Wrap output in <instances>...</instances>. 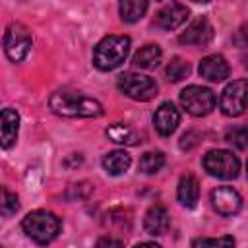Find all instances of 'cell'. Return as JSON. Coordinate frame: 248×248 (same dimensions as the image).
Returning a JSON list of instances; mask_svg holds the SVG:
<instances>
[{
  "instance_id": "obj_1",
  "label": "cell",
  "mask_w": 248,
  "mask_h": 248,
  "mask_svg": "<svg viewBox=\"0 0 248 248\" xmlns=\"http://www.w3.org/2000/svg\"><path fill=\"white\" fill-rule=\"evenodd\" d=\"M48 107L54 114L64 118H97L103 114V105L97 99L68 89L54 91L48 99Z\"/></svg>"
},
{
  "instance_id": "obj_2",
  "label": "cell",
  "mask_w": 248,
  "mask_h": 248,
  "mask_svg": "<svg viewBox=\"0 0 248 248\" xmlns=\"http://www.w3.org/2000/svg\"><path fill=\"white\" fill-rule=\"evenodd\" d=\"M128 52H130V37L107 35L93 48V64L103 72H110L126 60Z\"/></svg>"
},
{
  "instance_id": "obj_3",
  "label": "cell",
  "mask_w": 248,
  "mask_h": 248,
  "mask_svg": "<svg viewBox=\"0 0 248 248\" xmlns=\"http://www.w3.org/2000/svg\"><path fill=\"white\" fill-rule=\"evenodd\" d=\"M21 229L23 232L37 244H48L52 242L62 229L60 219L46 209H35L31 213H27L21 221Z\"/></svg>"
},
{
  "instance_id": "obj_4",
  "label": "cell",
  "mask_w": 248,
  "mask_h": 248,
  "mask_svg": "<svg viewBox=\"0 0 248 248\" xmlns=\"http://www.w3.org/2000/svg\"><path fill=\"white\" fill-rule=\"evenodd\" d=\"M203 169L207 174L223 180H231L238 176L240 170V161L232 151L227 149H213L203 155Z\"/></svg>"
},
{
  "instance_id": "obj_5",
  "label": "cell",
  "mask_w": 248,
  "mask_h": 248,
  "mask_svg": "<svg viewBox=\"0 0 248 248\" xmlns=\"http://www.w3.org/2000/svg\"><path fill=\"white\" fill-rule=\"evenodd\" d=\"M116 85L126 97H130L134 101H151L157 95L155 79L149 76H143V74H136V72H126V74L118 76Z\"/></svg>"
},
{
  "instance_id": "obj_6",
  "label": "cell",
  "mask_w": 248,
  "mask_h": 248,
  "mask_svg": "<svg viewBox=\"0 0 248 248\" xmlns=\"http://www.w3.org/2000/svg\"><path fill=\"white\" fill-rule=\"evenodd\" d=\"M180 105L192 116H205L215 108V93L209 87L188 85L180 91Z\"/></svg>"
},
{
  "instance_id": "obj_7",
  "label": "cell",
  "mask_w": 248,
  "mask_h": 248,
  "mask_svg": "<svg viewBox=\"0 0 248 248\" xmlns=\"http://www.w3.org/2000/svg\"><path fill=\"white\" fill-rule=\"evenodd\" d=\"M248 107V79H234L231 81L221 97L219 108L225 116H240Z\"/></svg>"
},
{
  "instance_id": "obj_8",
  "label": "cell",
  "mask_w": 248,
  "mask_h": 248,
  "mask_svg": "<svg viewBox=\"0 0 248 248\" xmlns=\"http://www.w3.org/2000/svg\"><path fill=\"white\" fill-rule=\"evenodd\" d=\"M31 48V31L23 23H10L4 33V52L12 62H21Z\"/></svg>"
},
{
  "instance_id": "obj_9",
  "label": "cell",
  "mask_w": 248,
  "mask_h": 248,
  "mask_svg": "<svg viewBox=\"0 0 248 248\" xmlns=\"http://www.w3.org/2000/svg\"><path fill=\"white\" fill-rule=\"evenodd\" d=\"M211 205L219 215L231 217V215H236L240 211L242 198L232 186H217L211 192Z\"/></svg>"
},
{
  "instance_id": "obj_10",
  "label": "cell",
  "mask_w": 248,
  "mask_h": 248,
  "mask_svg": "<svg viewBox=\"0 0 248 248\" xmlns=\"http://www.w3.org/2000/svg\"><path fill=\"white\" fill-rule=\"evenodd\" d=\"M211 39H213V27L205 17H198L196 21H192L186 27V31H182L178 37L182 45H192V46H205L209 45Z\"/></svg>"
},
{
  "instance_id": "obj_11",
  "label": "cell",
  "mask_w": 248,
  "mask_h": 248,
  "mask_svg": "<svg viewBox=\"0 0 248 248\" xmlns=\"http://www.w3.org/2000/svg\"><path fill=\"white\" fill-rule=\"evenodd\" d=\"M188 8L184 4H178V2H170V4H165L157 14H155V23L165 29V31H172L176 27H180L186 17H188Z\"/></svg>"
},
{
  "instance_id": "obj_12",
  "label": "cell",
  "mask_w": 248,
  "mask_h": 248,
  "mask_svg": "<svg viewBox=\"0 0 248 248\" xmlns=\"http://www.w3.org/2000/svg\"><path fill=\"white\" fill-rule=\"evenodd\" d=\"M153 124H155V130L161 134V136H170L178 124H180V112L178 108L172 105V103H161L159 108L155 110L153 114Z\"/></svg>"
},
{
  "instance_id": "obj_13",
  "label": "cell",
  "mask_w": 248,
  "mask_h": 248,
  "mask_svg": "<svg viewBox=\"0 0 248 248\" xmlns=\"http://www.w3.org/2000/svg\"><path fill=\"white\" fill-rule=\"evenodd\" d=\"M198 72L203 79L217 83V81H223L229 78V64L221 54H209V56L202 58Z\"/></svg>"
},
{
  "instance_id": "obj_14",
  "label": "cell",
  "mask_w": 248,
  "mask_h": 248,
  "mask_svg": "<svg viewBox=\"0 0 248 248\" xmlns=\"http://www.w3.org/2000/svg\"><path fill=\"white\" fill-rule=\"evenodd\" d=\"M170 227V217H169V211L167 207L163 205H151L143 217V229L147 234H153V236H161L169 231Z\"/></svg>"
},
{
  "instance_id": "obj_15",
  "label": "cell",
  "mask_w": 248,
  "mask_h": 248,
  "mask_svg": "<svg viewBox=\"0 0 248 248\" xmlns=\"http://www.w3.org/2000/svg\"><path fill=\"white\" fill-rule=\"evenodd\" d=\"M176 198L180 202V205L192 209L196 207L198 200H200V182L194 174H184L178 182V188H176Z\"/></svg>"
},
{
  "instance_id": "obj_16",
  "label": "cell",
  "mask_w": 248,
  "mask_h": 248,
  "mask_svg": "<svg viewBox=\"0 0 248 248\" xmlns=\"http://www.w3.org/2000/svg\"><path fill=\"white\" fill-rule=\"evenodd\" d=\"M0 130H2V147L4 149H10L16 143L17 130H19V116H17V112L14 108H4L2 110Z\"/></svg>"
},
{
  "instance_id": "obj_17",
  "label": "cell",
  "mask_w": 248,
  "mask_h": 248,
  "mask_svg": "<svg viewBox=\"0 0 248 248\" xmlns=\"http://www.w3.org/2000/svg\"><path fill=\"white\" fill-rule=\"evenodd\" d=\"M107 136L110 141L120 143V145H138L140 134L136 132V128H132L130 124H122V122H114L107 128Z\"/></svg>"
},
{
  "instance_id": "obj_18",
  "label": "cell",
  "mask_w": 248,
  "mask_h": 248,
  "mask_svg": "<svg viewBox=\"0 0 248 248\" xmlns=\"http://www.w3.org/2000/svg\"><path fill=\"white\" fill-rule=\"evenodd\" d=\"M130 165H132V157L124 149H114L103 157V169L112 176L124 174L130 169Z\"/></svg>"
},
{
  "instance_id": "obj_19",
  "label": "cell",
  "mask_w": 248,
  "mask_h": 248,
  "mask_svg": "<svg viewBox=\"0 0 248 248\" xmlns=\"http://www.w3.org/2000/svg\"><path fill=\"white\" fill-rule=\"evenodd\" d=\"M161 58H163V52L157 45H143L132 58V64L138 66V68H143V70H153L161 64Z\"/></svg>"
},
{
  "instance_id": "obj_20",
  "label": "cell",
  "mask_w": 248,
  "mask_h": 248,
  "mask_svg": "<svg viewBox=\"0 0 248 248\" xmlns=\"http://www.w3.org/2000/svg\"><path fill=\"white\" fill-rule=\"evenodd\" d=\"M118 12H120L122 21L134 23V21H140L143 14L147 12V2L145 0H122L118 4Z\"/></svg>"
},
{
  "instance_id": "obj_21",
  "label": "cell",
  "mask_w": 248,
  "mask_h": 248,
  "mask_svg": "<svg viewBox=\"0 0 248 248\" xmlns=\"http://www.w3.org/2000/svg\"><path fill=\"white\" fill-rule=\"evenodd\" d=\"M165 165V155L161 151H147L140 159V170L143 174H155L163 169Z\"/></svg>"
},
{
  "instance_id": "obj_22",
  "label": "cell",
  "mask_w": 248,
  "mask_h": 248,
  "mask_svg": "<svg viewBox=\"0 0 248 248\" xmlns=\"http://www.w3.org/2000/svg\"><path fill=\"white\" fill-rule=\"evenodd\" d=\"M190 74V66L180 56H174L167 66V79L169 81H180Z\"/></svg>"
},
{
  "instance_id": "obj_23",
  "label": "cell",
  "mask_w": 248,
  "mask_h": 248,
  "mask_svg": "<svg viewBox=\"0 0 248 248\" xmlns=\"http://www.w3.org/2000/svg\"><path fill=\"white\" fill-rule=\"evenodd\" d=\"M192 248H234V238L229 234L217 238H196Z\"/></svg>"
},
{
  "instance_id": "obj_24",
  "label": "cell",
  "mask_w": 248,
  "mask_h": 248,
  "mask_svg": "<svg viewBox=\"0 0 248 248\" xmlns=\"http://www.w3.org/2000/svg\"><path fill=\"white\" fill-rule=\"evenodd\" d=\"M225 141L231 143L234 149H246L248 147V128H231L225 134Z\"/></svg>"
},
{
  "instance_id": "obj_25",
  "label": "cell",
  "mask_w": 248,
  "mask_h": 248,
  "mask_svg": "<svg viewBox=\"0 0 248 248\" xmlns=\"http://www.w3.org/2000/svg\"><path fill=\"white\" fill-rule=\"evenodd\" d=\"M0 209H2V215L4 217H10L14 215L17 209H19V200L14 192H10L8 188L2 190V203H0Z\"/></svg>"
},
{
  "instance_id": "obj_26",
  "label": "cell",
  "mask_w": 248,
  "mask_h": 248,
  "mask_svg": "<svg viewBox=\"0 0 248 248\" xmlns=\"http://www.w3.org/2000/svg\"><path fill=\"white\" fill-rule=\"evenodd\" d=\"M95 248H124V240L122 238H116L112 234H105L97 240Z\"/></svg>"
},
{
  "instance_id": "obj_27",
  "label": "cell",
  "mask_w": 248,
  "mask_h": 248,
  "mask_svg": "<svg viewBox=\"0 0 248 248\" xmlns=\"http://www.w3.org/2000/svg\"><path fill=\"white\" fill-rule=\"evenodd\" d=\"M232 41H234V45H236V46H240V48L248 46V25H242V27L234 33Z\"/></svg>"
},
{
  "instance_id": "obj_28",
  "label": "cell",
  "mask_w": 248,
  "mask_h": 248,
  "mask_svg": "<svg viewBox=\"0 0 248 248\" xmlns=\"http://www.w3.org/2000/svg\"><path fill=\"white\" fill-rule=\"evenodd\" d=\"M134 248H161L157 242H140V244H136Z\"/></svg>"
},
{
  "instance_id": "obj_29",
  "label": "cell",
  "mask_w": 248,
  "mask_h": 248,
  "mask_svg": "<svg viewBox=\"0 0 248 248\" xmlns=\"http://www.w3.org/2000/svg\"><path fill=\"white\" fill-rule=\"evenodd\" d=\"M244 66H246V70H248V56L244 58Z\"/></svg>"
},
{
  "instance_id": "obj_30",
  "label": "cell",
  "mask_w": 248,
  "mask_h": 248,
  "mask_svg": "<svg viewBox=\"0 0 248 248\" xmlns=\"http://www.w3.org/2000/svg\"><path fill=\"white\" fill-rule=\"evenodd\" d=\"M246 172H248V163H246Z\"/></svg>"
}]
</instances>
